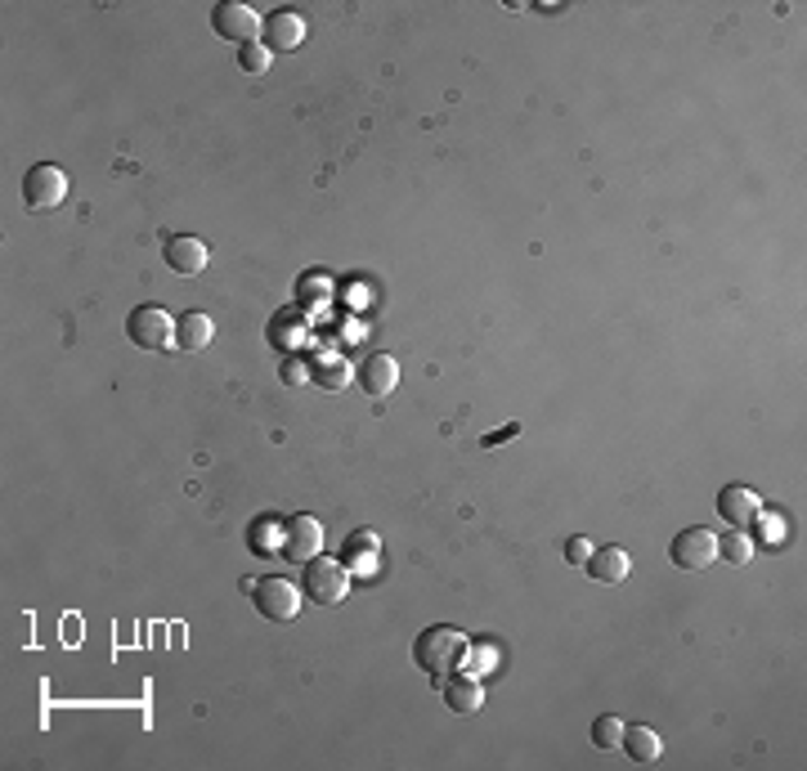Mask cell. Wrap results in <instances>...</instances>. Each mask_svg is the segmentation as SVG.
Returning a JSON list of instances; mask_svg holds the SVG:
<instances>
[{
    "label": "cell",
    "instance_id": "obj_1",
    "mask_svg": "<svg viewBox=\"0 0 807 771\" xmlns=\"http://www.w3.org/2000/svg\"><path fill=\"white\" fill-rule=\"evenodd\" d=\"M301 593H306V601H314V606H337V601H346V593H350V565H346V561H333V557L306 561V570H301Z\"/></svg>",
    "mask_w": 807,
    "mask_h": 771
},
{
    "label": "cell",
    "instance_id": "obj_2",
    "mask_svg": "<svg viewBox=\"0 0 807 771\" xmlns=\"http://www.w3.org/2000/svg\"><path fill=\"white\" fill-rule=\"evenodd\" d=\"M462 650H467V637L458 629H426L418 637V646H413V659H418L422 673H431L439 682V673H449Z\"/></svg>",
    "mask_w": 807,
    "mask_h": 771
},
{
    "label": "cell",
    "instance_id": "obj_3",
    "mask_svg": "<svg viewBox=\"0 0 807 771\" xmlns=\"http://www.w3.org/2000/svg\"><path fill=\"white\" fill-rule=\"evenodd\" d=\"M126 337L135 350H166L175 341V319L162 306H135L126 314Z\"/></svg>",
    "mask_w": 807,
    "mask_h": 771
},
{
    "label": "cell",
    "instance_id": "obj_4",
    "mask_svg": "<svg viewBox=\"0 0 807 771\" xmlns=\"http://www.w3.org/2000/svg\"><path fill=\"white\" fill-rule=\"evenodd\" d=\"M211 32L225 36V41H238V46H251L265 36V18L256 14L251 5H243V0H220V5L211 10Z\"/></svg>",
    "mask_w": 807,
    "mask_h": 771
},
{
    "label": "cell",
    "instance_id": "obj_5",
    "mask_svg": "<svg viewBox=\"0 0 807 771\" xmlns=\"http://www.w3.org/2000/svg\"><path fill=\"white\" fill-rule=\"evenodd\" d=\"M63 198H67V175H63V166L36 162V166L23 175V202H27V211H54V207H63Z\"/></svg>",
    "mask_w": 807,
    "mask_h": 771
},
{
    "label": "cell",
    "instance_id": "obj_6",
    "mask_svg": "<svg viewBox=\"0 0 807 771\" xmlns=\"http://www.w3.org/2000/svg\"><path fill=\"white\" fill-rule=\"evenodd\" d=\"M251 601H256V610H261L265 619H274V623H291L301 614V601H306V593H297V583H287V579H261L251 587Z\"/></svg>",
    "mask_w": 807,
    "mask_h": 771
},
{
    "label": "cell",
    "instance_id": "obj_7",
    "mask_svg": "<svg viewBox=\"0 0 807 771\" xmlns=\"http://www.w3.org/2000/svg\"><path fill=\"white\" fill-rule=\"evenodd\" d=\"M669 557L678 570H709L718 561V534L705 530V525H691V530H678Z\"/></svg>",
    "mask_w": 807,
    "mask_h": 771
},
{
    "label": "cell",
    "instance_id": "obj_8",
    "mask_svg": "<svg viewBox=\"0 0 807 771\" xmlns=\"http://www.w3.org/2000/svg\"><path fill=\"white\" fill-rule=\"evenodd\" d=\"M323 552V525L314 521V517H291L287 525H283V557H291V561H314Z\"/></svg>",
    "mask_w": 807,
    "mask_h": 771
},
{
    "label": "cell",
    "instance_id": "obj_9",
    "mask_svg": "<svg viewBox=\"0 0 807 771\" xmlns=\"http://www.w3.org/2000/svg\"><path fill=\"white\" fill-rule=\"evenodd\" d=\"M162 256H166V270H171V274H179V278H198V274L207 270V261H211L207 243H202V238H194V234H179V238H171V243L162 247Z\"/></svg>",
    "mask_w": 807,
    "mask_h": 771
},
{
    "label": "cell",
    "instance_id": "obj_10",
    "mask_svg": "<svg viewBox=\"0 0 807 771\" xmlns=\"http://www.w3.org/2000/svg\"><path fill=\"white\" fill-rule=\"evenodd\" d=\"M306 32H310L306 14H297V10H274V14L265 18V46H270V54H287V50H297V46L306 41Z\"/></svg>",
    "mask_w": 807,
    "mask_h": 771
},
{
    "label": "cell",
    "instance_id": "obj_11",
    "mask_svg": "<svg viewBox=\"0 0 807 771\" xmlns=\"http://www.w3.org/2000/svg\"><path fill=\"white\" fill-rule=\"evenodd\" d=\"M718 511L727 517L731 530H749L758 517H762V498L749 489V485H727L718 494Z\"/></svg>",
    "mask_w": 807,
    "mask_h": 771
},
{
    "label": "cell",
    "instance_id": "obj_12",
    "mask_svg": "<svg viewBox=\"0 0 807 771\" xmlns=\"http://www.w3.org/2000/svg\"><path fill=\"white\" fill-rule=\"evenodd\" d=\"M359 386L369 390V395H390L395 386H399V363H395V355H369L359 363Z\"/></svg>",
    "mask_w": 807,
    "mask_h": 771
},
{
    "label": "cell",
    "instance_id": "obj_13",
    "mask_svg": "<svg viewBox=\"0 0 807 771\" xmlns=\"http://www.w3.org/2000/svg\"><path fill=\"white\" fill-rule=\"evenodd\" d=\"M211 337H215V323H211V314H202V310H185V314L175 319V346H179V350L198 355V350H207V346H211Z\"/></svg>",
    "mask_w": 807,
    "mask_h": 771
},
{
    "label": "cell",
    "instance_id": "obj_14",
    "mask_svg": "<svg viewBox=\"0 0 807 771\" xmlns=\"http://www.w3.org/2000/svg\"><path fill=\"white\" fill-rule=\"evenodd\" d=\"M588 570L597 583H623L629 579V570H633V561H629V552L623 547H593V557H588Z\"/></svg>",
    "mask_w": 807,
    "mask_h": 771
},
{
    "label": "cell",
    "instance_id": "obj_15",
    "mask_svg": "<svg viewBox=\"0 0 807 771\" xmlns=\"http://www.w3.org/2000/svg\"><path fill=\"white\" fill-rule=\"evenodd\" d=\"M619 745L633 762H655L659 754H665V741H659V731H650V726H623Z\"/></svg>",
    "mask_w": 807,
    "mask_h": 771
},
{
    "label": "cell",
    "instance_id": "obj_16",
    "mask_svg": "<svg viewBox=\"0 0 807 771\" xmlns=\"http://www.w3.org/2000/svg\"><path fill=\"white\" fill-rule=\"evenodd\" d=\"M445 705L454 713H475V709L485 705V686L475 682V677H449L445 682Z\"/></svg>",
    "mask_w": 807,
    "mask_h": 771
},
{
    "label": "cell",
    "instance_id": "obj_17",
    "mask_svg": "<svg viewBox=\"0 0 807 771\" xmlns=\"http://www.w3.org/2000/svg\"><path fill=\"white\" fill-rule=\"evenodd\" d=\"M718 557H727V565H749V561H754V538H749V530H731L727 538H718Z\"/></svg>",
    "mask_w": 807,
    "mask_h": 771
},
{
    "label": "cell",
    "instance_id": "obj_18",
    "mask_svg": "<svg viewBox=\"0 0 807 771\" xmlns=\"http://www.w3.org/2000/svg\"><path fill=\"white\" fill-rule=\"evenodd\" d=\"M270 63H274L270 46H261V41H251V46H238V67H243V72H251V77H265V72H270Z\"/></svg>",
    "mask_w": 807,
    "mask_h": 771
},
{
    "label": "cell",
    "instance_id": "obj_19",
    "mask_svg": "<svg viewBox=\"0 0 807 771\" xmlns=\"http://www.w3.org/2000/svg\"><path fill=\"white\" fill-rule=\"evenodd\" d=\"M619 741H623L619 713H601V718L593 722V745H597V749H619Z\"/></svg>",
    "mask_w": 807,
    "mask_h": 771
},
{
    "label": "cell",
    "instance_id": "obj_20",
    "mask_svg": "<svg viewBox=\"0 0 807 771\" xmlns=\"http://www.w3.org/2000/svg\"><path fill=\"white\" fill-rule=\"evenodd\" d=\"M588 557H593V543H588V538H583V534L566 538V561H570V565L583 570V565H588Z\"/></svg>",
    "mask_w": 807,
    "mask_h": 771
},
{
    "label": "cell",
    "instance_id": "obj_21",
    "mask_svg": "<svg viewBox=\"0 0 807 771\" xmlns=\"http://www.w3.org/2000/svg\"><path fill=\"white\" fill-rule=\"evenodd\" d=\"M346 377V369L342 363H333V369H319V382H323V390H337V382Z\"/></svg>",
    "mask_w": 807,
    "mask_h": 771
},
{
    "label": "cell",
    "instance_id": "obj_22",
    "mask_svg": "<svg viewBox=\"0 0 807 771\" xmlns=\"http://www.w3.org/2000/svg\"><path fill=\"white\" fill-rule=\"evenodd\" d=\"M297 377H301V363L287 359V363H283V382H297Z\"/></svg>",
    "mask_w": 807,
    "mask_h": 771
}]
</instances>
